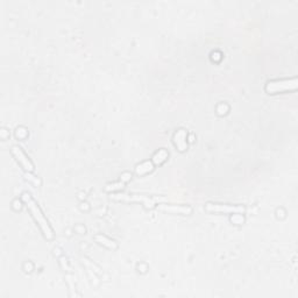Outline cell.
I'll list each match as a JSON object with an SVG mask.
<instances>
[{"label": "cell", "instance_id": "6da1fadb", "mask_svg": "<svg viewBox=\"0 0 298 298\" xmlns=\"http://www.w3.org/2000/svg\"><path fill=\"white\" fill-rule=\"evenodd\" d=\"M21 199L23 204L26 205L27 210H28L29 213L32 214L33 219L35 220V223H37L38 227H40L43 237L46 238L47 240H53L54 238H55V233H54L48 219L46 218V216H44L41 207L38 206L37 201H35V199L31 196V193L28 192H23L21 195Z\"/></svg>", "mask_w": 298, "mask_h": 298}, {"label": "cell", "instance_id": "7a4b0ae2", "mask_svg": "<svg viewBox=\"0 0 298 298\" xmlns=\"http://www.w3.org/2000/svg\"><path fill=\"white\" fill-rule=\"evenodd\" d=\"M298 88V79L297 77L294 78H283V79H273L268 80L264 90L269 94L276 93H284V92L296 91Z\"/></svg>", "mask_w": 298, "mask_h": 298}, {"label": "cell", "instance_id": "3957f363", "mask_svg": "<svg viewBox=\"0 0 298 298\" xmlns=\"http://www.w3.org/2000/svg\"><path fill=\"white\" fill-rule=\"evenodd\" d=\"M205 210L210 213H224V214H243L246 207L243 205L222 204V203L208 202L205 204Z\"/></svg>", "mask_w": 298, "mask_h": 298}, {"label": "cell", "instance_id": "277c9868", "mask_svg": "<svg viewBox=\"0 0 298 298\" xmlns=\"http://www.w3.org/2000/svg\"><path fill=\"white\" fill-rule=\"evenodd\" d=\"M111 198L114 199V201H121V202H136V203H141L142 205L146 208H151L155 207L156 203H155V199L148 197V196L144 195H138V193H111Z\"/></svg>", "mask_w": 298, "mask_h": 298}, {"label": "cell", "instance_id": "5b68a950", "mask_svg": "<svg viewBox=\"0 0 298 298\" xmlns=\"http://www.w3.org/2000/svg\"><path fill=\"white\" fill-rule=\"evenodd\" d=\"M11 154L13 155V157L16 159L17 162L21 166L23 170L27 172H33L35 170L34 163H33L31 159H29L28 155L22 150L21 147H19V146H13V147L11 148Z\"/></svg>", "mask_w": 298, "mask_h": 298}, {"label": "cell", "instance_id": "8992f818", "mask_svg": "<svg viewBox=\"0 0 298 298\" xmlns=\"http://www.w3.org/2000/svg\"><path fill=\"white\" fill-rule=\"evenodd\" d=\"M159 210L163 212H168L172 214H183V216H189L192 213V207L189 205H172V204H159L157 205Z\"/></svg>", "mask_w": 298, "mask_h": 298}, {"label": "cell", "instance_id": "52a82bcc", "mask_svg": "<svg viewBox=\"0 0 298 298\" xmlns=\"http://www.w3.org/2000/svg\"><path fill=\"white\" fill-rule=\"evenodd\" d=\"M187 132L186 130H183V128H180V130H177L174 134V136H172V142H174L175 147L177 148L178 151H181V153H184V151L187 149Z\"/></svg>", "mask_w": 298, "mask_h": 298}, {"label": "cell", "instance_id": "ba28073f", "mask_svg": "<svg viewBox=\"0 0 298 298\" xmlns=\"http://www.w3.org/2000/svg\"><path fill=\"white\" fill-rule=\"evenodd\" d=\"M169 157V153L168 150H167L166 148H161L157 151H155L153 156H151V162H153V165L155 167L163 165V163L166 162L167 160H168Z\"/></svg>", "mask_w": 298, "mask_h": 298}, {"label": "cell", "instance_id": "9c48e42d", "mask_svg": "<svg viewBox=\"0 0 298 298\" xmlns=\"http://www.w3.org/2000/svg\"><path fill=\"white\" fill-rule=\"evenodd\" d=\"M155 166L153 165V162L151 161H144V162L139 163V165L135 166V174L138 176H145L149 174V172H151L154 170Z\"/></svg>", "mask_w": 298, "mask_h": 298}, {"label": "cell", "instance_id": "30bf717a", "mask_svg": "<svg viewBox=\"0 0 298 298\" xmlns=\"http://www.w3.org/2000/svg\"><path fill=\"white\" fill-rule=\"evenodd\" d=\"M94 240H96L97 242L99 243V245L105 246L106 248H109V249L114 250V249L118 248L117 242H115L114 240H112V239H110V238H107L106 235H103V234L94 235Z\"/></svg>", "mask_w": 298, "mask_h": 298}, {"label": "cell", "instance_id": "8fae6325", "mask_svg": "<svg viewBox=\"0 0 298 298\" xmlns=\"http://www.w3.org/2000/svg\"><path fill=\"white\" fill-rule=\"evenodd\" d=\"M125 182H118V183H113V184H107L105 190L106 191H115V190H120L123 189Z\"/></svg>", "mask_w": 298, "mask_h": 298}]
</instances>
